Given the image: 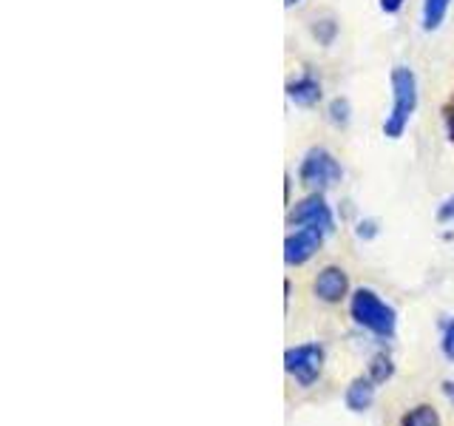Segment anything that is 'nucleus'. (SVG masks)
I'll return each instance as SVG.
<instances>
[{
    "mask_svg": "<svg viewBox=\"0 0 454 426\" xmlns=\"http://www.w3.org/2000/svg\"><path fill=\"white\" fill-rule=\"evenodd\" d=\"M415 108H418V77L411 68L397 66L392 71V108L387 114V120H383V134L389 139H401Z\"/></svg>",
    "mask_w": 454,
    "mask_h": 426,
    "instance_id": "1",
    "label": "nucleus"
},
{
    "mask_svg": "<svg viewBox=\"0 0 454 426\" xmlns=\"http://www.w3.org/2000/svg\"><path fill=\"white\" fill-rule=\"evenodd\" d=\"M349 312H352L355 324H361L364 330L375 333L380 338H392L395 335V327H397L395 310L383 302L375 290H369V288L355 290L352 302H349Z\"/></svg>",
    "mask_w": 454,
    "mask_h": 426,
    "instance_id": "2",
    "label": "nucleus"
},
{
    "mask_svg": "<svg viewBox=\"0 0 454 426\" xmlns=\"http://www.w3.org/2000/svg\"><path fill=\"white\" fill-rule=\"evenodd\" d=\"M340 177H344L340 162L326 148H309L301 168H298V179H301V185L312 193H324L326 188L338 185Z\"/></svg>",
    "mask_w": 454,
    "mask_h": 426,
    "instance_id": "3",
    "label": "nucleus"
},
{
    "mask_svg": "<svg viewBox=\"0 0 454 426\" xmlns=\"http://www.w3.org/2000/svg\"><path fill=\"white\" fill-rule=\"evenodd\" d=\"M324 367V347L321 344H298L284 352V369L301 383V387H312L316 378L321 375Z\"/></svg>",
    "mask_w": 454,
    "mask_h": 426,
    "instance_id": "4",
    "label": "nucleus"
},
{
    "mask_svg": "<svg viewBox=\"0 0 454 426\" xmlns=\"http://www.w3.org/2000/svg\"><path fill=\"white\" fill-rule=\"evenodd\" d=\"M290 222L298 227H316L321 233H330L335 227L333 208L326 205V199L321 193H309L307 199H301V202L293 208Z\"/></svg>",
    "mask_w": 454,
    "mask_h": 426,
    "instance_id": "5",
    "label": "nucleus"
},
{
    "mask_svg": "<svg viewBox=\"0 0 454 426\" xmlns=\"http://www.w3.org/2000/svg\"><path fill=\"white\" fill-rule=\"evenodd\" d=\"M321 239H324V233L316 231V227H298V231L290 233L287 241H284V262L287 264L309 262L312 256H316V250L321 248Z\"/></svg>",
    "mask_w": 454,
    "mask_h": 426,
    "instance_id": "6",
    "label": "nucleus"
},
{
    "mask_svg": "<svg viewBox=\"0 0 454 426\" xmlns=\"http://www.w3.org/2000/svg\"><path fill=\"white\" fill-rule=\"evenodd\" d=\"M347 290H349V279H347L344 270L335 267V264L324 267L321 273L316 276V281H312V293H316L326 304L340 302V298L347 296Z\"/></svg>",
    "mask_w": 454,
    "mask_h": 426,
    "instance_id": "7",
    "label": "nucleus"
},
{
    "mask_svg": "<svg viewBox=\"0 0 454 426\" xmlns=\"http://www.w3.org/2000/svg\"><path fill=\"white\" fill-rule=\"evenodd\" d=\"M287 97H290V103L309 108V106H316L321 99V83L312 75H304V77L287 83Z\"/></svg>",
    "mask_w": 454,
    "mask_h": 426,
    "instance_id": "8",
    "label": "nucleus"
},
{
    "mask_svg": "<svg viewBox=\"0 0 454 426\" xmlns=\"http://www.w3.org/2000/svg\"><path fill=\"white\" fill-rule=\"evenodd\" d=\"M344 404L352 412H366L375 404V381L372 378H355L344 392Z\"/></svg>",
    "mask_w": 454,
    "mask_h": 426,
    "instance_id": "9",
    "label": "nucleus"
},
{
    "mask_svg": "<svg viewBox=\"0 0 454 426\" xmlns=\"http://www.w3.org/2000/svg\"><path fill=\"white\" fill-rule=\"evenodd\" d=\"M451 0H423V28L426 32H437L449 14Z\"/></svg>",
    "mask_w": 454,
    "mask_h": 426,
    "instance_id": "10",
    "label": "nucleus"
},
{
    "mask_svg": "<svg viewBox=\"0 0 454 426\" xmlns=\"http://www.w3.org/2000/svg\"><path fill=\"white\" fill-rule=\"evenodd\" d=\"M403 426H440V415L432 409V406H415V409H409L406 415H403Z\"/></svg>",
    "mask_w": 454,
    "mask_h": 426,
    "instance_id": "11",
    "label": "nucleus"
},
{
    "mask_svg": "<svg viewBox=\"0 0 454 426\" xmlns=\"http://www.w3.org/2000/svg\"><path fill=\"white\" fill-rule=\"evenodd\" d=\"M352 120V108H349V99L347 97H335L330 103V122L338 128H347Z\"/></svg>",
    "mask_w": 454,
    "mask_h": 426,
    "instance_id": "12",
    "label": "nucleus"
},
{
    "mask_svg": "<svg viewBox=\"0 0 454 426\" xmlns=\"http://www.w3.org/2000/svg\"><path fill=\"white\" fill-rule=\"evenodd\" d=\"M392 373H395V367H392V361L387 359V355H375L372 364H369V378H372L375 383L389 381Z\"/></svg>",
    "mask_w": 454,
    "mask_h": 426,
    "instance_id": "13",
    "label": "nucleus"
},
{
    "mask_svg": "<svg viewBox=\"0 0 454 426\" xmlns=\"http://www.w3.org/2000/svg\"><path fill=\"white\" fill-rule=\"evenodd\" d=\"M440 350L449 361H454V316L443 321V338H440Z\"/></svg>",
    "mask_w": 454,
    "mask_h": 426,
    "instance_id": "14",
    "label": "nucleus"
},
{
    "mask_svg": "<svg viewBox=\"0 0 454 426\" xmlns=\"http://www.w3.org/2000/svg\"><path fill=\"white\" fill-rule=\"evenodd\" d=\"M437 222L440 225H454V196H449L437 210Z\"/></svg>",
    "mask_w": 454,
    "mask_h": 426,
    "instance_id": "15",
    "label": "nucleus"
},
{
    "mask_svg": "<svg viewBox=\"0 0 454 426\" xmlns=\"http://www.w3.org/2000/svg\"><path fill=\"white\" fill-rule=\"evenodd\" d=\"M355 233H358L361 239H372L378 233V222L375 219H364V222H358V231H355Z\"/></svg>",
    "mask_w": 454,
    "mask_h": 426,
    "instance_id": "16",
    "label": "nucleus"
},
{
    "mask_svg": "<svg viewBox=\"0 0 454 426\" xmlns=\"http://www.w3.org/2000/svg\"><path fill=\"white\" fill-rule=\"evenodd\" d=\"M380 9L387 14H397L403 9V0H380Z\"/></svg>",
    "mask_w": 454,
    "mask_h": 426,
    "instance_id": "17",
    "label": "nucleus"
},
{
    "mask_svg": "<svg viewBox=\"0 0 454 426\" xmlns=\"http://www.w3.org/2000/svg\"><path fill=\"white\" fill-rule=\"evenodd\" d=\"M446 125H449V139H454V108L449 111V117H446Z\"/></svg>",
    "mask_w": 454,
    "mask_h": 426,
    "instance_id": "18",
    "label": "nucleus"
},
{
    "mask_svg": "<svg viewBox=\"0 0 454 426\" xmlns=\"http://www.w3.org/2000/svg\"><path fill=\"white\" fill-rule=\"evenodd\" d=\"M443 392L454 401V381H443Z\"/></svg>",
    "mask_w": 454,
    "mask_h": 426,
    "instance_id": "19",
    "label": "nucleus"
},
{
    "mask_svg": "<svg viewBox=\"0 0 454 426\" xmlns=\"http://www.w3.org/2000/svg\"><path fill=\"white\" fill-rule=\"evenodd\" d=\"M295 4H301V0H284V6H295Z\"/></svg>",
    "mask_w": 454,
    "mask_h": 426,
    "instance_id": "20",
    "label": "nucleus"
}]
</instances>
